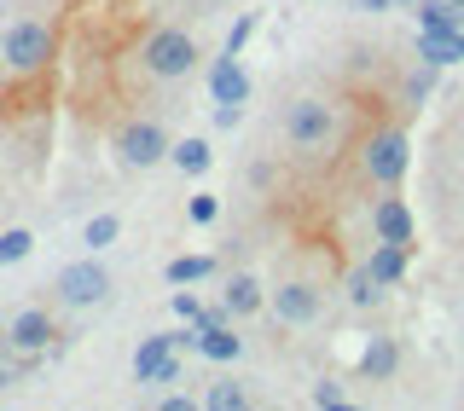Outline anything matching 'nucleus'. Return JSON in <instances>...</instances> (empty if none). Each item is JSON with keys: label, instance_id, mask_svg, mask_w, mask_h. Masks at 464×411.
I'll use <instances>...</instances> for the list:
<instances>
[{"label": "nucleus", "instance_id": "obj_11", "mask_svg": "<svg viewBox=\"0 0 464 411\" xmlns=\"http://www.w3.org/2000/svg\"><path fill=\"white\" fill-rule=\"evenodd\" d=\"M337 290H343V307H348V313H377V307L389 301V290L372 278V267H366V261H348V267H343V284H337Z\"/></svg>", "mask_w": 464, "mask_h": 411}, {"label": "nucleus", "instance_id": "obj_16", "mask_svg": "<svg viewBox=\"0 0 464 411\" xmlns=\"http://www.w3.org/2000/svg\"><path fill=\"white\" fill-rule=\"evenodd\" d=\"M221 301H227L232 319H256V313H267V284L256 272H232L221 284Z\"/></svg>", "mask_w": 464, "mask_h": 411}, {"label": "nucleus", "instance_id": "obj_7", "mask_svg": "<svg viewBox=\"0 0 464 411\" xmlns=\"http://www.w3.org/2000/svg\"><path fill=\"white\" fill-rule=\"evenodd\" d=\"M198 348V330H163V336H145L134 348V377L145 388H163V383H180V354Z\"/></svg>", "mask_w": 464, "mask_h": 411}, {"label": "nucleus", "instance_id": "obj_12", "mask_svg": "<svg viewBox=\"0 0 464 411\" xmlns=\"http://www.w3.org/2000/svg\"><path fill=\"white\" fill-rule=\"evenodd\" d=\"M372 267V278L383 290H401L406 284V267H412V244H383V238H372V249L360 255Z\"/></svg>", "mask_w": 464, "mask_h": 411}, {"label": "nucleus", "instance_id": "obj_6", "mask_svg": "<svg viewBox=\"0 0 464 411\" xmlns=\"http://www.w3.org/2000/svg\"><path fill=\"white\" fill-rule=\"evenodd\" d=\"M325 296H331V284L319 272H285L279 284L267 290V313H273V325H285V330H308L319 313H325Z\"/></svg>", "mask_w": 464, "mask_h": 411}, {"label": "nucleus", "instance_id": "obj_32", "mask_svg": "<svg viewBox=\"0 0 464 411\" xmlns=\"http://www.w3.org/2000/svg\"><path fill=\"white\" fill-rule=\"evenodd\" d=\"M395 6H418V0H395Z\"/></svg>", "mask_w": 464, "mask_h": 411}, {"label": "nucleus", "instance_id": "obj_15", "mask_svg": "<svg viewBox=\"0 0 464 411\" xmlns=\"http://www.w3.org/2000/svg\"><path fill=\"white\" fill-rule=\"evenodd\" d=\"M209 93H215V105H244L250 99V70L238 64V53H221L209 64Z\"/></svg>", "mask_w": 464, "mask_h": 411}, {"label": "nucleus", "instance_id": "obj_1", "mask_svg": "<svg viewBox=\"0 0 464 411\" xmlns=\"http://www.w3.org/2000/svg\"><path fill=\"white\" fill-rule=\"evenodd\" d=\"M348 163H354V180L372 186V192H389V186L406 180L412 168V134H406V116H366V122L348 134Z\"/></svg>", "mask_w": 464, "mask_h": 411}, {"label": "nucleus", "instance_id": "obj_21", "mask_svg": "<svg viewBox=\"0 0 464 411\" xmlns=\"http://www.w3.org/2000/svg\"><path fill=\"white\" fill-rule=\"evenodd\" d=\"M116 238H122V215H93L82 226V249H93V255H105Z\"/></svg>", "mask_w": 464, "mask_h": 411}, {"label": "nucleus", "instance_id": "obj_13", "mask_svg": "<svg viewBox=\"0 0 464 411\" xmlns=\"http://www.w3.org/2000/svg\"><path fill=\"white\" fill-rule=\"evenodd\" d=\"M401 371V336H366V354L354 359L360 383H389Z\"/></svg>", "mask_w": 464, "mask_h": 411}, {"label": "nucleus", "instance_id": "obj_28", "mask_svg": "<svg viewBox=\"0 0 464 411\" xmlns=\"http://www.w3.org/2000/svg\"><path fill=\"white\" fill-rule=\"evenodd\" d=\"M203 400L198 394H163V400H157V411H198Z\"/></svg>", "mask_w": 464, "mask_h": 411}, {"label": "nucleus", "instance_id": "obj_20", "mask_svg": "<svg viewBox=\"0 0 464 411\" xmlns=\"http://www.w3.org/2000/svg\"><path fill=\"white\" fill-rule=\"evenodd\" d=\"M169 163L180 168V174H209V163H215V145L209 139H174V151H169Z\"/></svg>", "mask_w": 464, "mask_h": 411}, {"label": "nucleus", "instance_id": "obj_18", "mask_svg": "<svg viewBox=\"0 0 464 411\" xmlns=\"http://www.w3.org/2000/svg\"><path fill=\"white\" fill-rule=\"evenodd\" d=\"M256 406V388H244L238 377H215L203 388V411H250Z\"/></svg>", "mask_w": 464, "mask_h": 411}, {"label": "nucleus", "instance_id": "obj_29", "mask_svg": "<svg viewBox=\"0 0 464 411\" xmlns=\"http://www.w3.org/2000/svg\"><path fill=\"white\" fill-rule=\"evenodd\" d=\"M174 313H180V319H198V296H186V290H180V296H174Z\"/></svg>", "mask_w": 464, "mask_h": 411}, {"label": "nucleus", "instance_id": "obj_30", "mask_svg": "<svg viewBox=\"0 0 464 411\" xmlns=\"http://www.w3.org/2000/svg\"><path fill=\"white\" fill-rule=\"evenodd\" d=\"M18 377H24L18 365H0V394H6V388H18Z\"/></svg>", "mask_w": 464, "mask_h": 411}, {"label": "nucleus", "instance_id": "obj_10", "mask_svg": "<svg viewBox=\"0 0 464 411\" xmlns=\"http://www.w3.org/2000/svg\"><path fill=\"white\" fill-rule=\"evenodd\" d=\"M58 319L47 313V307H18V313L6 319V342L18 348V354H47V348H58Z\"/></svg>", "mask_w": 464, "mask_h": 411}, {"label": "nucleus", "instance_id": "obj_31", "mask_svg": "<svg viewBox=\"0 0 464 411\" xmlns=\"http://www.w3.org/2000/svg\"><path fill=\"white\" fill-rule=\"evenodd\" d=\"M360 12H395V0H354Z\"/></svg>", "mask_w": 464, "mask_h": 411}, {"label": "nucleus", "instance_id": "obj_5", "mask_svg": "<svg viewBox=\"0 0 464 411\" xmlns=\"http://www.w3.org/2000/svg\"><path fill=\"white\" fill-rule=\"evenodd\" d=\"M111 151H116V163L122 168H163L169 163V151H174V134H169V122L163 116H151V110H128L122 122L111 128Z\"/></svg>", "mask_w": 464, "mask_h": 411}, {"label": "nucleus", "instance_id": "obj_4", "mask_svg": "<svg viewBox=\"0 0 464 411\" xmlns=\"http://www.w3.org/2000/svg\"><path fill=\"white\" fill-rule=\"evenodd\" d=\"M53 58H58V29L47 18H6L0 24V70L12 81L47 76Z\"/></svg>", "mask_w": 464, "mask_h": 411}, {"label": "nucleus", "instance_id": "obj_24", "mask_svg": "<svg viewBox=\"0 0 464 411\" xmlns=\"http://www.w3.org/2000/svg\"><path fill=\"white\" fill-rule=\"evenodd\" d=\"M215 272V255H180L169 261V284H198V278Z\"/></svg>", "mask_w": 464, "mask_h": 411}, {"label": "nucleus", "instance_id": "obj_3", "mask_svg": "<svg viewBox=\"0 0 464 411\" xmlns=\"http://www.w3.org/2000/svg\"><path fill=\"white\" fill-rule=\"evenodd\" d=\"M134 64H140L145 81L180 87V81H192L203 70V35L192 24H151L140 35V47H134Z\"/></svg>", "mask_w": 464, "mask_h": 411}, {"label": "nucleus", "instance_id": "obj_19", "mask_svg": "<svg viewBox=\"0 0 464 411\" xmlns=\"http://www.w3.org/2000/svg\"><path fill=\"white\" fill-rule=\"evenodd\" d=\"M198 354H203V359H215V365H232V359H244V336H232L227 325L198 330Z\"/></svg>", "mask_w": 464, "mask_h": 411}, {"label": "nucleus", "instance_id": "obj_23", "mask_svg": "<svg viewBox=\"0 0 464 411\" xmlns=\"http://www.w3.org/2000/svg\"><path fill=\"white\" fill-rule=\"evenodd\" d=\"M464 12L453 0H418V29H459Z\"/></svg>", "mask_w": 464, "mask_h": 411}, {"label": "nucleus", "instance_id": "obj_9", "mask_svg": "<svg viewBox=\"0 0 464 411\" xmlns=\"http://www.w3.org/2000/svg\"><path fill=\"white\" fill-rule=\"evenodd\" d=\"M372 238H383V244H418V220H412V209H406L401 186L372 192Z\"/></svg>", "mask_w": 464, "mask_h": 411}, {"label": "nucleus", "instance_id": "obj_8", "mask_svg": "<svg viewBox=\"0 0 464 411\" xmlns=\"http://www.w3.org/2000/svg\"><path fill=\"white\" fill-rule=\"evenodd\" d=\"M53 290H58V307H99V301H111V290H116V278L111 267L87 249L82 261H70V267H58L53 278Z\"/></svg>", "mask_w": 464, "mask_h": 411}, {"label": "nucleus", "instance_id": "obj_17", "mask_svg": "<svg viewBox=\"0 0 464 411\" xmlns=\"http://www.w3.org/2000/svg\"><path fill=\"white\" fill-rule=\"evenodd\" d=\"M418 58H430V64H459L464 58V24L459 29H418Z\"/></svg>", "mask_w": 464, "mask_h": 411}, {"label": "nucleus", "instance_id": "obj_2", "mask_svg": "<svg viewBox=\"0 0 464 411\" xmlns=\"http://www.w3.org/2000/svg\"><path fill=\"white\" fill-rule=\"evenodd\" d=\"M348 134H354V122H348V99L337 93H296L279 110V139L302 157L337 151V145H348Z\"/></svg>", "mask_w": 464, "mask_h": 411}, {"label": "nucleus", "instance_id": "obj_33", "mask_svg": "<svg viewBox=\"0 0 464 411\" xmlns=\"http://www.w3.org/2000/svg\"><path fill=\"white\" fill-rule=\"evenodd\" d=\"M453 6H459V12H464V0H453Z\"/></svg>", "mask_w": 464, "mask_h": 411}, {"label": "nucleus", "instance_id": "obj_27", "mask_svg": "<svg viewBox=\"0 0 464 411\" xmlns=\"http://www.w3.org/2000/svg\"><path fill=\"white\" fill-rule=\"evenodd\" d=\"M256 35V18H238L232 24V35H227V53H244V41Z\"/></svg>", "mask_w": 464, "mask_h": 411}, {"label": "nucleus", "instance_id": "obj_14", "mask_svg": "<svg viewBox=\"0 0 464 411\" xmlns=\"http://www.w3.org/2000/svg\"><path fill=\"white\" fill-rule=\"evenodd\" d=\"M435 76H441V64H430V58H418V64H406V70H401V81H395V105H401V116H412V110H424V105H430Z\"/></svg>", "mask_w": 464, "mask_h": 411}, {"label": "nucleus", "instance_id": "obj_22", "mask_svg": "<svg viewBox=\"0 0 464 411\" xmlns=\"http://www.w3.org/2000/svg\"><path fill=\"white\" fill-rule=\"evenodd\" d=\"M35 255V232L29 226H6L0 232V267H18V261Z\"/></svg>", "mask_w": 464, "mask_h": 411}, {"label": "nucleus", "instance_id": "obj_25", "mask_svg": "<svg viewBox=\"0 0 464 411\" xmlns=\"http://www.w3.org/2000/svg\"><path fill=\"white\" fill-rule=\"evenodd\" d=\"M314 406H319V411H331V406H348V388L337 383V377H319V388H314Z\"/></svg>", "mask_w": 464, "mask_h": 411}, {"label": "nucleus", "instance_id": "obj_26", "mask_svg": "<svg viewBox=\"0 0 464 411\" xmlns=\"http://www.w3.org/2000/svg\"><path fill=\"white\" fill-rule=\"evenodd\" d=\"M215 215H221V203H215V197H203V192H198L192 203H186V220H192V226H209Z\"/></svg>", "mask_w": 464, "mask_h": 411}]
</instances>
